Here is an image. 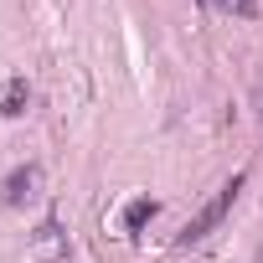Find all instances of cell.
Returning <instances> with one entry per match:
<instances>
[{
	"label": "cell",
	"instance_id": "1",
	"mask_svg": "<svg viewBox=\"0 0 263 263\" xmlns=\"http://www.w3.org/2000/svg\"><path fill=\"white\" fill-rule=\"evenodd\" d=\"M242 181H248V176H232V181H227V186H222V191H217V196H212V201H206V206H201V212H196V217H191V222L176 232V248H191V242H201V237H206V232H212V227H217V222L232 212V201H237Z\"/></svg>",
	"mask_w": 263,
	"mask_h": 263
},
{
	"label": "cell",
	"instance_id": "2",
	"mask_svg": "<svg viewBox=\"0 0 263 263\" xmlns=\"http://www.w3.org/2000/svg\"><path fill=\"white\" fill-rule=\"evenodd\" d=\"M36 196H42V165H16L6 181H0V206L6 212H16V206H26Z\"/></svg>",
	"mask_w": 263,
	"mask_h": 263
},
{
	"label": "cell",
	"instance_id": "3",
	"mask_svg": "<svg viewBox=\"0 0 263 263\" xmlns=\"http://www.w3.org/2000/svg\"><path fill=\"white\" fill-rule=\"evenodd\" d=\"M31 253H36V263H67V232H62V222L57 217H47L36 232H31Z\"/></svg>",
	"mask_w": 263,
	"mask_h": 263
},
{
	"label": "cell",
	"instance_id": "4",
	"mask_svg": "<svg viewBox=\"0 0 263 263\" xmlns=\"http://www.w3.org/2000/svg\"><path fill=\"white\" fill-rule=\"evenodd\" d=\"M26 103H31V83L26 78H6V83H0V114H6V119H21Z\"/></svg>",
	"mask_w": 263,
	"mask_h": 263
},
{
	"label": "cell",
	"instance_id": "5",
	"mask_svg": "<svg viewBox=\"0 0 263 263\" xmlns=\"http://www.w3.org/2000/svg\"><path fill=\"white\" fill-rule=\"evenodd\" d=\"M155 212H160V206H155L150 196H140V201H129V212H124V232H140V227H145V222H150Z\"/></svg>",
	"mask_w": 263,
	"mask_h": 263
},
{
	"label": "cell",
	"instance_id": "6",
	"mask_svg": "<svg viewBox=\"0 0 263 263\" xmlns=\"http://www.w3.org/2000/svg\"><path fill=\"white\" fill-rule=\"evenodd\" d=\"M217 11H227V16H258V6H253V0H217Z\"/></svg>",
	"mask_w": 263,
	"mask_h": 263
},
{
	"label": "cell",
	"instance_id": "7",
	"mask_svg": "<svg viewBox=\"0 0 263 263\" xmlns=\"http://www.w3.org/2000/svg\"><path fill=\"white\" fill-rule=\"evenodd\" d=\"M253 103H258V119H263V83L253 88Z\"/></svg>",
	"mask_w": 263,
	"mask_h": 263
}]
</instances>
